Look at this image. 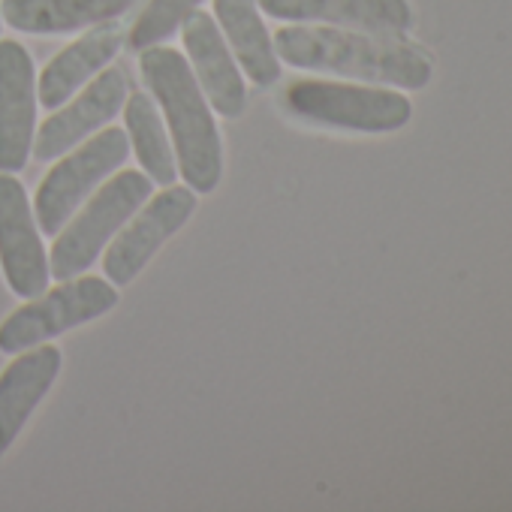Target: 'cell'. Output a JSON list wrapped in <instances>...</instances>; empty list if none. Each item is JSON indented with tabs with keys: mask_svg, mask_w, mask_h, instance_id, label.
Returning a JSON list of instances; mask_svg holds the SVG:
<instances>
[{
	"mask_svg": "<svg viewBox=\"0 0 512 512\" xmlns=\"http://www.w3.org/2000/svg\"><path fill=\"white\" fill-rule=\"evenodd\" d=\"M284 64L314 73L347 76L371 85L419 91L431 82V58L404 34H368L332 25H293L275 34Z\"/></svg>",
	"mask_w": 512,
	"mask_h": 512,
	"instance_id": "1",
	"label": "cell"
},
{
	"mask_svg": "<svg viewBox=\"0 0 512 512\" xmlns=\"http://www.w3.org/2000/svg\"><path fill=\"white\" fill-rule=\"evenodd\" d=\"M139 67L166 115L181 178L193 193H211L223 175V142L193 67L166 46L139 52Z\"/></svg>",
	"mask_w": 512,
	"mask_h": 512,
	"instance_id": "2",
	"label": "cell"
},
{
	"mask_svg": "<svg viewBox=\"0 0 512 512\" xmlns=\"http://www.w3.org/2000/svg\"><path fill=\"white\" fill-rule=\"evenodd\" d=\"M154 181L136 169H124L109 178L100 193L70 220L64 232H58L49 256V275L55 281H70L88 272L100 250L115 238V232L148 202Z\"/></svg>",
	"mask_w": 512,
	"mask_h": 512,
	"instance_id": "3",
	"label": "cell"
},
{
	"mask_svg": "<svg viewBox=\"0 0 512 512\" xmlns=\"http://www.w3.org/2000/svg\"><path fill=\"white\" fill-rule=\"evenodd\" d=\"M284 106L302 121L356 133H395L413 118V103L401 91L320 79L293 82L284 91Z\"/></svg>",
	"mask_w": 512,
	"mask_h": 512,
	"instance_id": "4",
	"label": "cell"
},
{
	"mask_svg": "<svg viewBox=\"0 0 512 512\" xmlns=\"http://www.w3.org/2000/svg\"><path fill=\"white\" fill-rule=\"evenodd\" d=\"M115 305H118V293L109 281L91 275L61 281V287L37 299H28V305H22L0 323V350L22 353L40 347L82 323L109 314Z\"/></svg>",
	"mask_w": 512,
	"mask_h": 512,
	"instance_id": "5",
	"label": "cell"
},
{
	"mask_svg": "<svg viewBox=\"0 0 512 512\" xmlns=\"http://www.w3.org/2000/svg\"><path fill=\"white\" fill-rule=\"evenodd\" d=\"M127 154V133L121 127H109L91 136L61 163H55L34 196V217L40 232L58 235L64 223L73 217V211L94 193L100 181H106L127 160Z\"/></svg>",
	"mask_w": 512,
	"mask_h": 512,
	"instance_id": "6",
	"label": "cell"
},
{
	"mask_svg": "<svg viewBox=\"0 0 512 512\" xmlns=\"http://www.w3.org/2000/svg\"><path fill=\"white\" fill-rule=\"evenodd\" d=\"M0 269L19 299H37L49 287V253L40 238L34 205L13 172H0Z\"/></svg>",
	"mask_w": 512,
	"mask_h": 512,
	"instance_id": "7",
	"label": "cell"
},
{
	"mask_svg": "<svg viewBox=\"0 0 512 512\" xmlns=\"http://www.w3.org/2000/svg\"><path fill=\"white\" fill-rule=\"evenodd\" d=\"M196 211V193L190 187H166L157 193L124 232H115V241L109 244L103 256V272L112 284L127 287L136 281V275L148 266L151 256L190 220Z\"/></svg>",
	"mask_w": 512,
	"mask_h": 512,
	"instance_id": "8",
	"label": "cell"
},
{
	"mask_svg": "<svg viewBox=\"0 0 512 512\" xmlns=\"http://www.w3.org/2000/svg\"><path fill=\"white\" fill-rule=\"evenodd\" d=\"M130 97V76L121 67H109L100 73V79H94L70 106L58 109L55 115H49L37 136H34V157L40 163L58 160L61 154H67L70 148H76L82 139H88L91 133H97L103 124H109L127 103Z\"/></svg>",
	"mask_w": 512,
	"mask_h": 512,
	"instance_id": "9",
	"label": "cell"
},
{
	"mask_svg": "<svg viewBox=\"0 0 512 512\" xmlns=\"http://www.w3.org/2000/svg\"><path fill=\"white\" fill-rule=\"evenodd\" d=\"M37 136L34 58L16 40H0V172H19Z\"/></svg>",
	"mask_w": 512,
	"mask_h": 512,
	"instance_id": "10",
	"label": "cell"
},
{
	"mask_svg": "<svg viewBox=\"0 0 512 512\" xmlns=\"http://www.w3.org/2000/svg\"><path fill=\"white\" fill-rule=\"evenodd\" d=\"M181 40L190 55V67L196 70L193 76L199 79V88L208 97L211 109L223 118H238L247 106V91L214 16L193 10L181 25Z\"/></svg>",
	"mask_w": 512,
	"mask_h": 512,
	"instance_id": "11",
	"label": "cell"
},
{
	"mask_svg": "<svg viewBox=\"0 0 512 512\" xmlns=\"http://www.w3.org/2000/svg\"><path fill=\"white\" fill-rule=\"evenodd\" d=\"M260 10L281 22H320L368 34H407L413 10L407 0H256Z\"/></svg>",
	"mask_w": 512,
	"mask_h": 512,
	"instance_id": "12",
	"label": "cell"
},
{
	"mask_svg": "<svg viewBox=\"0 0 512 512\" xmlns=\"http://www.w3.org/2000/svg\"><path fill=\"white\" fill-rule=\"evenodd\" d=\"M61 362L58 347H31L22 350L0 374V458L7 455L31 413L58 380Z\"/></svg>",
	"mask_w": 512,
	"mask_h": 512,
	"instance_id": "13",
	"label": "cell"
},
{
	"mask_svg": "<svg viewBox=\"0 0 512 512\" xmlns=\"http://www.w3.org/2000/svg\"><path fill=\"white\" fill-rule=\"evenodd\" d=\"M124 31L115 22H103L94 25L91 34H85L82 40H76L73 46H67L61 55L52 58V64H46L40 85H37V100L43 109L55 112L61 109L91 76H97L124 46Z\"/></svg>",
	"mask_w": 512,
	"mask_h": 512,
	"instance_id": "14",
	"label": "cell"
},
{
	"mask_svg": "<svg viewBox=\"0 0 512 512\" xmlns=\"http://www.w3.org/2000/svg\"><path fill=\"white\" fill-rule=\"evenodd\" d=\"M139 0H4L0 19L22 34H73L130 13Z\"/></svg>",
	"mask_w": 512,
	"mask_h": 512,
	"instance_id": "15",
	"label": "cell"
},
{
	"mask_svg": "<svg viewBox=\"0 0 512 512\" xmlns=\"http://www.w3.org/2000/svg\"><path fill=\"white\" fill-rule=\"evenodd\" d=\"M214 16L244 76L260 88L275 85L281 79V61L260 16V4L256 0H214Z\"/></svg>",
	"mask_w": 512,
	"mask_h": 512,
	"instance_id": "16",
	"label": "cell"
},
{
	"mask_svg": "<svg viewBox=\"0 0 512 512\" xmlns=\"http://www.w3.org/2000/svg\"><path fill=\"white\" fill-rule=\"evenodd\" d=\"M124 124H127V139L136 148V157L142 163V169L148 172V178L154 184H175L178 178V163L166 136V127L160 121V112L154 106V100L145 91H136L127 97L124 103Z\"/></svg>",
	"mask_w": 512,
	"mask_h": 512,
	"instance_id": "17",
	"label": "cell"
},
{
	"mask_svg": "<svg viewBox=\"0 0 512 512\" xmlns=\"http://www.w3.org/2000/svg\"><path fill=\"white\" fill-rule=\"evenodd\" d=\"M202 0H148L145 13L136 19L133 31L127 34V46L133 52H145L169 40L193 10H199Z\"/></svg>",
	"mask_w": 512,
	"mask_h": 512,
	"instance_id": "18",
	"label": "cell"
},
{
	"mask_svg": "<svg viewBox=\"0 0 512 512\" xmlns=\"http://www.w3.org/2000/svg\"><path fill=\"white\" fill-rule=\"evenodd\" d=\"M0 22H4V19H0Z\"/></svg>",
	"mask_w": 512,
	"mask_h": 512,
	"instance_id": "19",
	"label": "cell"
}]
</instances>
